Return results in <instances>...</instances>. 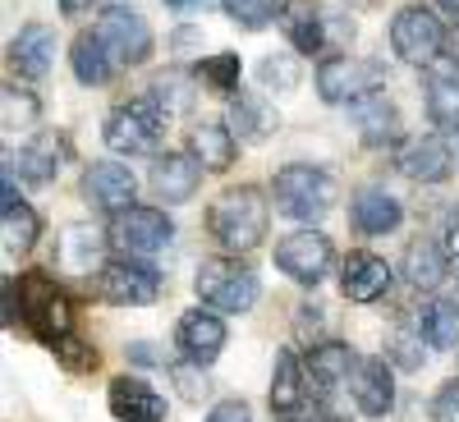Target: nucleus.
<instances>
[{
	"label": "nucleus",
	"instance_id": "obj_1",
	"mask_svg": "<svg viewBox=\"0 0 459 422\" xmlns=\"http://www.w3.org/2000/svg\"><path fill=\"white\" fill-rule=\"evenodd\" d=\"M266 220H272V207H266L262 188H253V184L225 188L207 211V229L225 253H253L266 239Z\"/></svg>",
	"mask_w": 459,
	"mask_h": 422
},
{
	"label": "nucleus",
	"instance_id": "obj_2",
	"mask_svg": "<svg viewBox=\"0 0 459 422\" xmlns=\"http://www.w3.org/2000/svg\"><path fill=\"white\" fill-rule=\"evenodd\" d=\"M106 147L120 151V157H143V151H157L161 133H166V115L152 97H134L125 106H115L106 115Z\"/></svg>",
	"mask_w": 459,
	"mask_h": 422
},
{
	"label": "nucleus",
	"instance_id": "obj_3",
	"mask_svg": "<svg viewBox=\"0 0 459 422\" xmlns=\"http://www.w3.org/2000/svg\"><path fill=\"white\" fill-rule=\"evenodd\" d=\"M386 83V65L363 56H326L317 65V92L331 106H354L363 97H377Z\"/></svg>",
	"mask_w": 459,
	"mask_h": 422
},
{
	"label": "nucleus",
	"instance_id": "obj_4",
	"mask_svg": "<svg viewBox=\"0 0 459 422\" xmlns=\"http://www.w3.org/2000/svg\"><path fill=\"white\" fill-rule=\"evenodd\" d=\"M194 289L207 308H221V313H248L257 303V276L239 257H212L198 266L194 276Z\"/></svg>",
	"mask_w": 459,
	"mask_h": 422
},
{
	"label": "nucleus",
	"instance_id": "obj_5",
	"mask_svg": "<svg viewBox=\"0 0 459 422\" xmlns=\"http://www.w3.org/2000/svg\"><path fill=\"white\" fill-rule=\"evenodd\" d=\"M285 37L294 42L299 56H322L340 42L354 37V19L350 14H335L326 5H313V0H294L285 10Z\"/></svg>",
	"mask_w": 459,
	"mask_h": 422
},
{
	"label": "nucleus",
	"instance_id": "obj_6",
	"mask_svg": "<svg viewBox=\"0 0 459 422\" xmlns=\"http://www.w3.org/2000/svg\"><path fill=\"white\" fill-rule=\"evenodd\" d=\"M276 207L294 220H322L335 207V179L317 166L276 170Z\"/></svg>",
	"mask_w": 459,
	"mask_h": 422
},
{
	"label": "nucleus",
	"instance_id": "obj_7",
	"mask_svg": "<svg viewBox=\"0 0 459 422\" xmlns=\"http://www.w3.org/2000/svg\"><path fill=\"white\" fill-rule=\"evenodd\" d=\"M19 294H23V322H28V331L42 340V344H51V349H60V344L69 340V326H74L69 298H65V294L56 289V280L42 276V271H32V276L19 285Z\"/></svg>",
	"mask_w": 459,
	"mask_h": 422
},
{
	"label": "nucleus",
	"instance_id": "obj_8",
	"mask_svg": "<svg viewBox=\"0 0 459 422\" xmlns=\"http://www.w3.org/2000/svg\"><path fill=\"white\" fill-rule=\"evenodd\" d=\"M106 239L120 257H152L175 239V225L161 207H129V211H120L110 220Z\"/></svg>",
	"mask_w": 459,
	"mask_h": 422
},
{
	"label": "nucleus",
	"instance_id": "obj_9",
	"mask_svg": "<svg viewBox=\"0 0 459 422\" xmlns=\"http://www.w3.org/2000/svg\"><path fill=\"white\" fill-rule=\"evenodd\" d=\"M391 47L409 65H437L446 47V28L428 5H404L391 23Z\"/></svg>",
	"mask_w": 459,
	"mask_h": 422
},
{
	"label": "nucleus",
	"instance_id": "obj_10",
	"mask_svg": "<svg viewBox=\"0 0 459 422\" xmlns=\"http://www.w3.org/2000/svg\"><path fill=\"white\" fill-rule=\"evenodd\" d=\"M97 294L106 303H120V308H138V303H152L161 294V276H157V266H147L138 257H115L101 266Z\"/></svg>",
	"mask_w": 459,
	"mask_h": 422
},
{
	"label": "nucleus",
	"instance_id": "obj_11",
	"mask_svg": "<svg viewBox=\"0 0 459 422\" xmlns=\"http://www.w3.org/2000/svg\"><path fill=\"white\" fill-rule=\"evenodd\" d=\"M331 262H335V248L317 229H294V235L276 244V266L299 285H317L331 271Z\"/></svg>",
	"mask_w": 459,
	"mask_h": 422
},
{
	"label": "nucleus",
	"instance_id": "obj_12",
	"mask_svg": "<svg viewBox=\"0 0 459 422\" xmlns=\"http://www.w3.org/2000/svg\"><path fill=\"white\" fill-rule=\"evenodd\" d=\"M97 37L106 42V51H110L115 65H143L152 56V28H147V19L134 14V10H125V5L101 10Z\"/></svg>",
	"mask_w": 459,
	"mask_h": 422
},
{
	"label": "nucleus",
	"instance_id": "obj_13",
	"mask_svg": "<svg viewBox=\"0 0 459 422\" xmlns=\"http://www.w3.org/2000/svg\"><path fill=\"white\" fill-rule=\"evenodd\" d=\"M134 194H138V179H134V170L120 166V161H97V166H88V175H83V198H88L97 211L120 216V211L134 207Z\"/></svg>",
	"mask_w": 459,
	"mask_h": 422
},
{
	"label": "nucleus",
	"instance_id": "obj_14",
	"mask_svg": "<svg viewBox=\"0 0 459 422\" xmlns=\"http://www.w3.org/2000/svg\"><path fill=\"white\" fill-rule=\"evenodd\" d=\"M395 166H400V175L413 179V184H441V179H450V170H455V151L446 147L441 133H423V138H409V142L395 151Z\"/></svg>",
	"mask_w": 459,
	"mask_h": 422
},
{
	"label": "nucleus",
	"instance_id": "obj_15",
	"mask_svg": "<svg viewBox=\"0 0 459 422\" xmlns=\"http://www.w3.org/2000/svg\"><path fill=\"white\" fill-rule=\"evenodd\" d=\"M106 404L115 422H166V400L143 376H115L106 391Z\"/></svg>",
	"mask_w": 459,
	"mask_h": 422
},
{
	"label": "nucleus",
	"instance_id": "obj_16",
	"mask_svg": "<svg viewBox=\"0 0 459 422\" xmlns=\"http://www.w3.org/2000/svg\"><path fill=\"white\" fill-rule=\"evenodd\" d=\"M175 344L184 349V358H194V363L207 367V363H216L221 349H225V322H221L216 313L194 308V313H184V317H179Z\"/></svg>",
	"mask_w": 459,
	"mask_h": 422
},
{
	"label": "nucleus",
	"instance_id": "obj_17",
	"mask_svg": "<svg viewBox=\"0 0 459 422\" xmlns=\"http://www.w3.org/2000/svg\"><path fill=\"white\" fill-rule=\"evenodd\" d=\"M423 97H428V115L432 125L455 129L459 133V60H437L428 65V79H423Z\"/></svg>",
	"mask_w": 459,
	"mask_h": 422
},
{
	"label": "nucleus",
	"instance_id": "obj_18",
	"mask_svg": "<svg viewBox=\"0 0 459 422\" xmlns=\"http://www.w3.org/2000/svg\"><path fill=\"white\" fill-rule=\"evenodd\" d=\"M203 184V166L188 157V151H161L157 161H152V188H157V198L166 202H188L198 194Z\"/></svg>",
	"mask_w": 459,
	"mask_h": 422
},
{
	"label": "nucleus",
	"instance_id": "obj_19",
	"mask_svg": "<svg viewBox=\"0 0 459 422\" xmlns=\"http://www.w3.org/2000/svg\"><path fill=\"white\" fill-rule=\"evenodd\" d=\"M56 60V32L47 23H23L19 37L10 42V65L19 69V79H47Z\"/></svg>",
	"mask_w": 459,
	"mask_h": 422
},
{
	"label": "nucleus",
	"instance_id": "obj_20",
	"mask_svg": "<svg viewBox=\"0 0 459 422\" xmlns=\"http://www.w3.org/2000/svg\"><path fill=\"white\" fill-rule=\"evenodd\" d=\"M340 289L354 303H377L391 289V266L377 253H350L344 257V271H340Z\"/></svg>",
	"mask_w": 459,
	"mask_h": 422
},
{
	"label": "nucleus",
	"instance_id": "obj_21",
	"mask_svg": "<svg viewBox=\"0 0 459 422\" xmlns=\"http://www.w3.org/2000/svg\"><path fill=\"white\" fill-rule=\"evenodd\" d=\"M354 386V404L368 413V418H386L391 404H395V381H391V367L386 358H363L350 376Z\"/></svg>",
	"mask_w": 459,
	"mask_h": 422
},
{
	"label": "nucleus",
	"instance_id": "obj_22",
	"mask_svg": "<svg viewBox=\"0 0 459 422\" xmlns=\"http://www.w3.org/2000/svg\"><path fill=\"white\" fill-rule=\"evenodd\" d=\"M188 157H194L203 170H230L235 166V129L221 120H203L188 133Z\"/></svg>",
	"mask_w": 459,
	"mask_h": 422
},
{
	"label": "nucleus",
	"instance_id": "obj_23",
	"mask_svg": "<svg viewBox=\"0 0 459 422\" xmlns=\"http://www.w3.org/2000/svg\"><path fill=\"white\" fill-rule=\"evenodd\" d=\"M400 202L386 194V188H359L354 202H350V220L359 235H391L400 225Z\"/></svg>",
	"mask_w": 459,
	"mask_h": 422
},
{
	"label": "nucleus",
	"instance_id": "obj_24",
	"mask_svg": "<svg viewBox=\"0 0 459 422\" xmlns=\"http://www.w3.org/2000/svg\"><path fill=\"white\" fill-rule=\"evenodd\" d=\"M359 367L354 349L350 344H340V340H326V344H313V354H308V381L317 391H335L340 381H350Z\"/></svg>",
	"mask_w": 459,
	"mask_h": 422
},
{
	"label": "nucleus",
	"instance_id": "obj_25",
	"mask_svg": "<svg viewBox=\"0 0 459 422\" xmlns=\"http://www.w3.org/2000/svg\"><path fill=\"white\" fill-rule=\"evenodd\" d=\"M354 110V125H359V138L368 142V147H386V142H395V133H400V110L386 101V97H363V101H354L350 106Z\"/></svg>",
	"mask_w": 459,
	"mask_h": 422
},
{
	"label": "nucleus",
	"instance_id": "obj_26",
	"mask_svg": "<svg viewBox=\"0 0 459 422\" xmlns=\"http://www.w3.org/2000/svg\"><path fill=\"white\" fill-rule=\"evenodd\" d=\"M0 229H5V253H28L37 244V211L19 202L14 175L5 170V202H0Z\"/></svg>",
	"mask_w": 459,
	"mask_h": 422
},
{
	"label": "nucleus",
	"instance_id": "obj_27",
	"mask_svg": "<svg viewBox=\"0 0 459 422\" xmlns=\"http://www.w3.org/2000/svg\"><path fill=\"white\" fill-rule=\"evenodd\" d=\"M446 244H437V239H413L409 248H404V280L413 285V289H437L441 280H446Z\"/></svg>",
	"mask_w": 459,
	"mask_h": 422
},
{
	"label": "nucleus",
	"instance_id": "obj_28",
	"mask_svg": "<svg viewBox=\"0 0 459 422\" xmlns=\"http://www.w3.org/2000/svg\"><path fill=\"white\" fill-rule=\"evenodd\" d=\"M230 129H235V138H244V142H262V138L276 133V110L257 92H239L235 101H230Z\"/></svg>",
	"mask_w": 459,
	"mask_h": 422
},
{
	"label": "nucleus",
	"instance_id": "obj_29",
	"mask_svg": "<svg viewBox=\"0 0 459 422\" xmlns=\"http://www.w3.org/2000/svg\"><path fill=\"white\" fill-rule=\"evenodd\" d=\"M69 65H74V73H79V83H88V88H101L106 79H110V51H106V42L97 32H79L74 37V47H69Z\"/></svg>",
	"mask_w": 459,
	"mask_h": 422
},
{
	"label": "nucleus",
	"instance_id": "obj_30",
	"mask_svg": "<svg viewBox=\"0 0 459 422\" xmlns=\"http://www.w3.org/2000/svg\"><path fill=\"white\" fill-rule=\"evenodd\" d=\"M19 175L28 184H51L60 175V138L56 133H37L28 147H19Z\"/></svg>",
	"mask_w": 459,
	"mask_h": 422
},
{
	"label": "nucleus",
	"instance_id": "obj_31",
	"mask_svg": "<svg viewBox=\"0 0 459 422\" xmlns=\"http://www.w3.org/2000/svg\"><path fill=\"white\" fill-rule=\"evenodd\" d=\"M418 326H423V340L432 344V349H455L459 344V303H450V298L423 303Z\"/></svg>",
	"mask_w": 459,
	"mask_h": 422
},
{
	"label": "nucleus",
	"instance_id": "obj_32",
	"mask_svg": "<svg viewBox=\"0 0 459 422\" xmlns=\"http://www.w3.org/2000/svg\"><path fill=\"white\" fill-rule=\"evenodd\" d=\"M303 404V372H299V363H294V354L285 349V354H276V381H272V409L276 413H294Z\"/></svg>",
	"mask_w": 459,
	"mask_h": 422
},
{
	"label": "nucleus",
	"instance_id": "obj_33",
	"mask_svg": "<svg viewBox=\"0 0 459 422\" xmlns=\"http://www.w3.org/2000/svg\"><path fill=\"white\" fill-rule=\"evenodd\" d=\"M147 97L161 106L166 120H170V115H188V110H194V88H188L184 73H161V79L152 83V92H147Z\"/></svg>",
	"mask_w": 459,
	"mask_h": 422
},
{
	"label": "nucleus",
	"instance_id": "obj_34",
	"mask_svg": "<svg viewBox=\"0 0 459 422\" xmlns=\"http://www.w3.org/2000/svg\"><path fill=\"white\" fill-rule=\"evenodd\" d=\"M239 73H244L239 56L235 51H221V56H207L198 65V83H207L212 92H235L239 88Z\"/></svg>",
	"mask_w": 459,
	"mask_h": 422
},
{
	"label": "nucleus",
	"instance_id": "obj_35",
	"mask_svg": "<svg viewBox=\"0 0 459 422\" xmlns=\"http://www.w3.org/2000/svg\"><path fill=\"white\" fill-rule=\"evenodd\" d=\"M257 79H262V88H272V92H294V88H299V60H294L290 51L262 56Z\"/></svg>",
	"mask_w": 459,
	"mask_h": 422
},
{
	"label": "nucleus",
	"instance_id": "obj_36",
	"mask_svg": "<svg viewBox=\"0 0 459 422\" xmlns=\"http://www.w3.org/2000/svg\"><path fill=\"white\" fill-rule=\"evenodd\" d=\"M170 381H175L179 400H188V404H203V400L212 395V381H207L203 363H194V358H184V363H170Z\"/></svg>",
	"mask_w": 459,
	"mask_h": 422
},
{
	"label": "nucleus",
	"instance_id": "obj_37",
	"mask_svg": "<svg viewBox=\"0 0 459 422\" xmlns=\"http://www.w3.org/2000/svg\"><path fill=\"white\" fill-rule=\"evenodd\" d=\"M221 10L235 19L239 28H266L285 5H281V0H221Z\"/></svg>",
	"mask_w": 459,
	"mask_h": 422
},
{
	"label": "nucleus",
	"instance_id": "obj_38",
	"mask_svg": "<svg viewBox=\"0 0 459 422\" xmlns=\"http://www.w3.org/2000/svg\"><path fill=\"white\" fill-rule=\"evenodd\" d=\"M92 253H97V239L88 235V229H65V248H60V262L69 266V271H88L92 266Z\"/></svg>",
	"mask_w": 459,
	"mask_h": 422
},
{
	"label": "nucleus",
	"instance_id": "obj_39",
	"mask_svg": "<svg viewBox=\"0 0 459 422\" xmlns=\"http://www.w3.org/2000/svg\"><path fill=\"white\" fill-rule=\"evenodd\" d=\"M37 120V97L23 88H5V125H32Z\"/></svg>",
	"mask_w": 459,
	"mask_h": 422
},
{
	"label": "nucleus",
	"instance_id": "obj_40",
	"mask_svg": "<svg viewBox=\"0 0 459 422\" xmlns=\"http://www.w3.org/2000/svg\"><path fill=\"white\" fill-rule=\"evenodd\" d=\"M56 354H60V363L69 372H92L97 367V349H92V344H83V340H65Z\"/></svg>",
	"mask_w": 459,
	"mask_h": 422
},
{
	"label": "nucleus",
	"instance_id": "obj_41",
	"mask_svg": "<svg viewBox=\"0 0 459 422\" xmlns=\"http://www.w3.org/2000/svg\"><path fill=\"white\" fill-rule=\"evenodd\" d=\"M432 422H459V381H446L432 400Z\"/></svg>",
	"mask_w": 459,
	"mask_h": 422
},
{
	"label": "nucleus",
	"instance_id": "obj_42",
	"mask_svg": "<svg viewBox=\"0 0 459 422\" xmlns=\"http://www.w3.org/2000/svg\"><path fill=\"white\" fill-rule=\"evenodd\" d=\"M391 354L400 358V367H418V363H423V354L413 349V340H409V335H391Z\"/></svg>",
	"mask_w": 459,
	"mask_h": 422
},
{
	"label": "nucleus",
	"instance_id": "obj_43",
	"mask_svg": "<svg viewBox=\"0 0 459 422\" xmlns=\"http://www.w3.org/2000/svg\"><path fill=\"white\" fill-rule=\"evenodd\" d=\"M207 422H253V418H248V409H244L239 400H225V404H216V409H212V418H207Z\"/></svg>",
	"mask_w": 459,
	"mask_h": 422
},
{
	"label": "nucleus",
	"instance_id": "obj_44",
	"mask_svg": "<svg viewBox=\"0 0 459 422\" xmlns=\"http://www.w3.org/2000/svg\"><path fill=\"white\" fill-rule=\"evenodd\" d=\"M446 253H450V257H459V207H455L450 229H446Z\"/></svg>",
	"mask_w": 459,
	"mask_h": 422
},
{
	"label": "nucleus",
	"instance_id": "obj_45",
	"mask_svg": "<svg viewBox=\"0 0 459 422\" xmlns=\"http://www.w3.org/2000/svg\"><path fill=\"white\" fill-rule=\"evenodd\" d=\"M88 5H92V0H60V10H65L69 19H74V14H83Z\"/></svg>",
	"mask_w": 459,
	"mask_h": 422
},
{
	"label": "nucleus",
	"instance_id": "obj_46",
	"mask_svg": "<svg viewBox=\"0 0 459 422\" xmlns=\"http://www.w3.org/2000/svg\"><path fill=\"white\" fill-rule=\"evenodd\" d=\"M166 5H170V10H179V14H184V10H198V5H203V0H166Z\"/></svg>",
	"mask_w": 459,
	"mask_h": 422
},
{
	"label": "nucleus",
	"instance_id": "obj_47",
	"mask_svg": "<svg viewBox=\"0 0 459 422\" xmlns=\"http://www.w3.org/2000/svg\"><path fill=\"white\" fill-rule=\"evenodd\" d=\"M437 5H441V14H450L459 23V0H437Z\"/></svg>",
	"mask_w": 459,
	"mask_h": 422
},
{
	"label": "nucleus",
	"instance_id": "obj_48",
	"mask_svg": "<svg viewBox=\"0 0 459 422\" xmlns=\"http://www.w3.org/2000/svg\"><path fill=\"white\" fill-rule=\"evenodd\" d=\"M350 5H363V10H372V5H381V0H350Z\"/></svg>",
	"mask_w": 459,
	"mask_h": 422
},
{
	"label": "nucleus",
	"instance_id": "obj_49",
	"mask_svg": "<svg viewBox=\"0 0 459 422\" xmlns=\"http://www.w3.org/2000/svg\"><path fill=\"white\" fill-rule=\"evenodd\" d=\"M281 422H294V418H281Z\"/></svg>",
	"mask_w": 459,
	"mask_h": 422
}]
</instances>
